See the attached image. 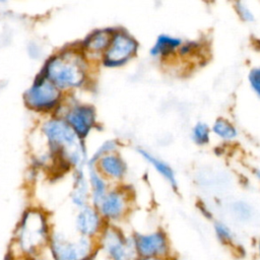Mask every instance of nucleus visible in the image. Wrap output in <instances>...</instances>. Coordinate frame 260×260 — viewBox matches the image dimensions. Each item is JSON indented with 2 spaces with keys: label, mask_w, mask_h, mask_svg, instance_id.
Instances as JSON below:
<instances>
[{
  "label": "nucleus",
  "mask_w": 260,
  "mask_h": 260,
  "mask_svg": "<svg viewBox=\"0 0 260 260\" xmlns=\"http://www.w3.org/2000/svg\"><path fill=\"white\" fill-rule=\"evenodd\" d=\"M66 121L78 138H84L94 123V110L89 106H76L67 114Z\"/></svg>",
  "instance_id": "9"
},
{
  "label": "nucleus",
  "mask_w": 260,
  "mask_h": 260,
  "mask_svg": "<svg viewBox=\"0 0 260 260\" xmlns=\"http://www.w3.org/2000/svg\"><path fill=\"white\" fill-rule=\"evenodd\" d=\"M259 251H260V245H259Z\"/></svg>",
  "instance_id": "26"
},
{
  "label": "nucleus",
  "mask_w": 260,
  "mask_h": 260,
  "mask_svg": "<svg viewBox=\"0 0 260 260\" xmlns=\"http://www.w3.org/2000/svg\"><path fill=\"white\" fill-rule=\"evenodd\" d=\"M215 232L222 242H231L233 240V234L231 230L221 222H217L215 224Z\"/></svg>",
  "instance_id": "19"
},
{
  "label": "nucleus",
  "mask_w": 260,
  "mask_h": 260,
  "mask_svg": "<svg viewBox=\"0 0 260 260\" xmlns=\"http://www.w3.org/2000/svg\"><path fill=\"white\" fill-rule=\"evenodd\" d=\"M143 260H162L161 258H144Z\"/></svg>",
  "instance_id": "24"
},
{
  "label": "nucleus",
  "mask_w": 260,
  "mask_h": 260,
  "mask_svg": "<svg viewBox=\"0 0 260 260\" xmlns=\"http://www.w3.org/2000/svg\"><path fill=\"white\" fill-rule=\"evenodd\" d=\"M181 44L182 41L178 38L161 35L157 38L155 44L151 48L150 54L153 56H166L173 53Z\"/></svg>",
  "instance_id": "12"
},
{
  "label": "nucleus",
  "mask_w": 260,
  "mask_h": 260,
  "mask_svg": "<svg viewBox=\"0 0 260 260\" xmlns=\"http://www.w3.org/2000/svg\"><path fill=\"white\" fill-rule=\"evenodd\" d=\"M139 153L150 164L153 166V168L165 178L167 179L172 186L176 187L177 182H176V178H175V174L174 171L172 170V168L165 161H162L161 159L155 157L154 155H152L151 153L147 152L144 149H138Z\"/></svg>",
  "instance_id": "13"
},
{
  "label": "nucleus",
  "mask_w": 260,
  "mask_h": 260,
  "mask_svg": "<svg viewBox=\"0 0 260 260\" xmlns=\"http://www.w3.org/2000/svg\"><path fill=\"white\" fill-rule=\"evenodd\" d=\"M192 136L194 141L197 144L203 145L205 143L208 142L209 140V128L206 124L202 123V122H198L192 131Z\"/></svg>",
  "instance_id": "18"
},
{
  "label": "nucleus",
  "mask_w": 260,
  "mask_h": 260,
  "mask_svg": "<svg viewBox=\"0 0 260 260\" xmlns=\"http://www.w3.org/2000/svg\"><path fill=\"white\" fill-rule=\"evenodd\" d=\"M99 246L112 260H134L136 250L134 243L125 239L122 234L113 229H104L100 235Z\"/></svg>",
  "instance_id": "4"
},
{
  "label": "nucleus",
  "mask_w": 260,
  "mask_h": 260,
  "mask_svg": "<svg viewBox=\"0 0 260 260\" xmlns=\"http://www.w3.org/2000/svg\"><path fill=\"white\" fill-rule=\"evenodd\" d=\"M89 180L90 184L92 187V203L93 207L98 208L99 205L101 204L102 200L106 196V183L105 181L101 178V176L92 169L90 168L89 170Z\"/></svg>",
  "instance_id": "15"
},
{
  "label": "nucleus",
  "mask_w": 260,
  "mask_h": 260,
  "mask_svg": "<svg viewBox=\"0 0 260 260\" xmlns=\"http://www.w3.org/2000/svg\"><path fill=\"white\" fill-rule=\"evenodd\" d=\"M255 174H256V176L259 178V180H260V171L259 170H257L256 172H255Z\"/></svg>",
  "instance_id": "25"
},
{
  "label": "nucleus",
  "mask_w": 260,
  "mask_h": 260,
  "mask_svg": "<svg viewBox=\"0 0 260 260\" xmlns=\"http://www.w3.org/2000/svg\"><path fill=\"white\" fill-rule=\"evenodd\" d=\"M115 146H116V145H115V142H114V141H107V142H106L105 144H103V145L100 147V149L95 152V154L93 155V157H92L90 164H92V161L96 160L98 158H101L102 156L108 154L110 151H112V150L115 148Z\"/></svg>",
  "instance_id": "22"
},
{
  "label": "nucleus",
  "mask_w": 260,
  "mask_h": 260,
  "mask_svg": "<svg viewBox=\"0 0 260 260\" xmlns=\"http://www.w3.org/2000/svg\"><path fill=\"white\" fill-rule=\"evenodd\" d=\"M43 75L61 88L78 86L84 79V71L78 58L68 57L67 54L52 57L48 61Z\"/></svg>",
  "instance_id": "3"
},
{
  "label": "nucleus",
  "mask_w": 260,
  "mask_h": 260,
  "mask_svg": "<svg viewBox=\"0 0 260 260\" xmlns=\"http://www.w3.org/2000/svg\"><path fill=\"white\" fill-rule=\"evenodd\" d=\"M112 37L110 32H107L105 30H100L96 32L91 34L88 39L85 41V48L93 53H99L101 51L107 50L110 43H111Z\"/></svg>",
  "instance_id": "14"
},
{
  "label": "nucleus",
  "mask_w": 260,
  "mask_h": 260,
  "mask_svg": "<svg viewBox=\"0 0 260 260\" xmlns=\"http://www.w3.org/2000/svg\"><path fill=\"white\" fill-rule=\"evenodd\" d=\"M137 44L126 32H116L106 50L104 63L106 66H120L127 62L135 53Z\"/></svg>",
  "instance_id": "6"
},
{
  "label": "nucleus",
  "mask_w": 260,
  "mask_h": 260,
  "mask_svg": "<svg viewBox=\"0 0 260 260\" xmlns=\"http://www.w3.org/2000/svg\"><path fill=\"white\" fill-rule=\"evenodd\" d=\"M96 249L94 240L53 229L46 254L51 260H92Z\"/></svg>",
  "instance_id": "2"
},
{
  "label": "nucleus",
  "mask_w": 260,
  "mask_h": 260,
  "mask_svg": "<svg viewBox=\"0 0 260 260\" xmlns=\"http://www.w3.org/2000/svg\"><path fill=\"white\" fill-rule=\"evenodd\" d=\"M96 209L103 218L118 219L126 210V197L118 191L107 193Z\"/></svg>",
  "instance_id": "10"
},
{
  "label": "nucleus",
  "mask_w": 260,
  "mask_h": 260,
  "mask_svg": "<svg viewBox=\"0 0 260 260\" xmlns=\"http://www.w3.org/2000/svg\"><path fill=\"white\" fill-rule=\"evenodd\" d=\"M87 184L84 180L83 175L80 173L75 181V186H74V191L72 192V202L73 204L78 207L82 208L86 206V201H87Z\"/></svg>",
  "instance_id": "16"
},
{
  "label": "nucleus",
  "mask_w": 260,
  "mask_h": 260,
  "mask_svg": "<svg viewBox=\"0 0 260 260\" xmlns=\"http://www.w3.org/2000/svg\"><path fill=\"white\" fill-rule=\"evenodd\" d=\"M19 260H51V259L49 258V256L46 253H44V254H41V255H38V256L22 258V259H19Z\"/></svg>",
  "instance_id": "23"
},
{
  "label": "nucleus",
  "mask_w": 260,
  "mask_h": 260,
  "mask_svg": "<svg viewBox=\"0 0 260 260\" xmlns=\"http://www.w3.org/2000/svg\"><path fill=\"white\" fill-rule=\"evenodd\" d=\"M133 243L136 252L144 258H160L168 252L166 236L160 232L136 235Z\"/></svg>",
  "instance_id": "8"
},
{
  "label": "nucleus",
  "mask_w": 260,
  "mask_h": 260,
  "mask_svg": "<svg viewBox=\"0 0 260 260\" xmlns=\"http://www.w3.org/2000/svg\"><path fill=\"white\" fill-rule=\"evenodd\" d=\"M212 130L222 139H233L237 135L236 128L224 119H217L213 124Z\"/></svg>",
  "instance_id": "17"
},
{
  "label": "nucleus",
  "mask_w": 260,
  "mask_h": 260,
  "mask_svg": "<svg viewBox=\"0 0 260 260\" xmlns=\"http://www.w3.org/2000/svg\"><path fill=\"white\" fill-rule=\"evenodd\" d=\"M103 217L101 216L98 209L93 206L86 205L79 208L75 219L74 229L78 236L85 237L95 241V238L103 232L102 229Z\"/></svg>",
  "instance_id": "7"
},
{
  "label": "nucleus",
  "mask_w": 260,
  "mask_h": 260,
  "mask_svg": "<svg viewBox=\"0 0 260 260\" xmlns=\"http://www.w3.org/2000/svg\"><path fill=\"white\" fill-rule=\"evenodd\" d=\"M100 168L108 177L120 179L126 172V166L120 156L108 153L100 158Z\"/></svg>",
  "instance_id": "11"
},
{
  "label": "nucleus",
  "mask_w": 260,
  "mask_h": 260,
  "mask_svg": "<svg viewBox=\"0 0 260 260\" xmlns=\"http://www.w3.org/2000/svg\"><path fill=\"white\" fill-rule=\"evenodd\" d=\"M236 9L240 15V17L246 21H252L254 19V15L251 12V10L243 3V2H237L236 3Z\"/></svg>",
  "instance_id": "20"
},
{
  "label": "nucleus",
  "mask_w": 260,
  "mask_h": 260,
  "mask_svg": "<svg viewBox=\"0 0 260 260\" xmlns=\"http://www.w3.org/2000/svg\"><path fill=\"white\" fill-rule=\"evenodd\" d=\"M249 80L252 88L260 95V68H254L250 72Z\"/></svg>",
  "instance_id": "21"
},
{
  "label": "nucleus",
  "mask_w": 260,
  "mask_h": 260,
  "mask_svg": "<svg viewBox=\"0 0 260 260\" xmlns=\"http://www.w3.org/2000/svg\"><path fill=\"white\" fill-rule=\"evenodd\" d=\"M53 228L47 215L39 209L26 210L13 233L9 249L18 258L46 253Z\"/></svg>",
  "instance_id": "1"
},
{
  "label": "nucleus",
  "mask_w": 260,
  "mask_h": 260,
  "mask_svg": "<svg viewBox=\"0 0 260 260\" xmlns=\"http://www.w3.org/2000/svg\"><path fill=\"white\" fill-rule=\"evenodd\" d=\"M59 96L58 87L42 74L41 78L36 80L25 92L24 100L26 105L34 109L48 110L57 105Z\"/></svg>",
  "instance_id": "5"
}]
</instances>
